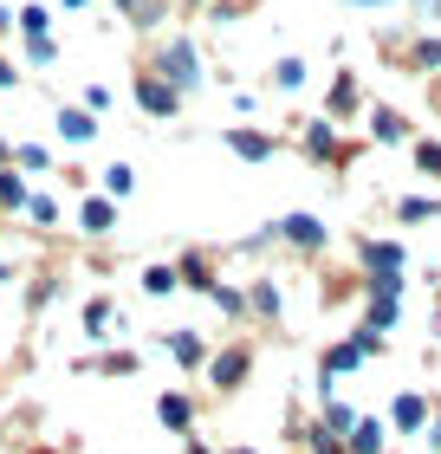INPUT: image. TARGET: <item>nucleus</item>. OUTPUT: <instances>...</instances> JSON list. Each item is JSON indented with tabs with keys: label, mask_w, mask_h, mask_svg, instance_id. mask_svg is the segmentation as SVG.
Masks as SVG:
<instances>
[{
	"label": "nucleus",
	"mask_w": 441,
	"mask_h": 454,
	"mask_svg": "<svg viewBox=\"0 0 441 454\" xmlns=\"http://www.w3.org/2000/svg\"><path fill=\"white\" fill-rule=\"evenodd\" d=\"M13 162H20V169H46V150H39V143H20V150H13Z\"/></svg>",
	"instance_id": "2f4dec72"
},
{
	"label": "nucleus",
	"mask_w": 441,
	"mask_h": 454,
	"mask_svg": "<svg viewBox=\"0 0 441 454\" xmlns=\"http://www.w3.org/2000/svg\"><path fill=\"white\" fill-rule=\"evenodd\" d=\"M370 350H383V338H376L370 325H364V332H357V338L331 344V350H325V383H331V377H344V370H357V364L370 357Z\"/></svg>",
	"instance_id": "7ed1b4c3"
},
{
	"label": "nucleus",
	"mask_w": 441,
	"mask_h": 454,
	"mask_svg": "<svg viewBox=\"0 0 441 454\" xmlns=\"http://www.w3.org/2000/svg\"><path fill=\"white\" fill-rule=\"evenodd\" d=\"M409 156H415V169H422V176H435V182H441V143H415Z\"/></svg>",
	"instance_id": "c756f323"
},
{
	"label": "nucleus",
	"mask_w": 441,
	"mask_h": 454,
	"mask_svg": "<svg viewBox=\"0 0 441 454\" xmlns=\"http://www.w3.org/2000/svg\"><path fill=\"white\" fill-rule=\"evenodd\" d=\"M27 215H33L39 227H52V221H59V201H52V195H27Z\"/></svg>",
	"instance_id": "7c9ffc66"
},
{
	"label": "nucleus",
	"mask_w": 441,
	"mask_h": 454,
	"mask_svg": "<svg viewBox=\"0 0 441 454\" xmlns=\"http://www.w3.org/2000/svg\"><path fill=\"white\" fill-rule=\"evenodd\" d=\"M156 422H162V428H176V435H188V428H195V403L169 389V396H156Z\"/></svg>",
	"instance_id": "1a4fd4ad"
},
{
	"label": "nucleus",
	"mask_w": 441,
	"mask_h": 454,
	"mask_svg": "<svg viewBox=\"0 0 441 454\" xmlns=\"http://www.w3.org/2000/svg\"><path fill=\"white\" fill-rule=\"evenodd\" d=\"M390 422L403 428V435H422V428H429V396H422V389H403V396L390 403Z\"/></svg>",
	"instance_id": "423d86ee"
},
{
	"label": "nucleus",
	"mask_w": 441,
	"mask_h": 454,
	"mask_svg": "<svg viewBox=\"0 0 441 454\" xmlns=\"http://www.w3.org/2000/svg\"><path fill=\"white\" fill-rule=\"evenodd\" d=\"M137 105L150 111V117H176V111H182V91H169L156 72H143V78H137Z\"/></svg>",
	"instance_id": "39448f33"
},
{
	"label": "nucleus",
	"mask_w": 441,
	"mask_h": 454,
	"mask_svg": "<svg viewBox=\"0 0 441 454\" xmlns=\"http://www.w3.org/2000/svg\"><path fill=\"white\" fill-rule=\"evenodd\" d=\"M27 454H59V448H27Z\"/></svg>",
	"instance_id": "ea45409f"
},
{
	"label": "nucleus",
	"mask_w": 441,
	"mask_h": 454,
	"mask_svg": "<svg viewBox=\"0 0 441 454\" xmlns=\"http://www.w3.org/2000/svg\"><path fill=\"white\" fill-rule=\"evenodd\" d=\"M247 305H254L260 318H280V286H272V279H260L254 293H247Z\"/></svg>",
	"instance_id": "5701e85b"
},
{
	"label": "nucleus",
	"mask_w": 441,
	"mask_h": 454,
	"mask_svg": "<svg viewBox=\"0 0 441 454\" xmlns=\"http://www.w3.org/2000/svg\"><path fill=\"white\" fill-rule=\"evenodd\" d=\"M350 7H390V0H350Z\"/></svg>",
	"instance_id": "58836bf2"
},
{
	"label": "nucleus",
	"mask_w": 441,
	"mask_h": 454,
	"mask_svg": "<svg viewBox=\"0 0 441 454\" xmlns=\"http://www.w3.org/2000/svg\"><path fill=\"white\" fill-rule=\"evenodd\" d=\"M364 266H370V279H403V247H396V240H370Z\"/></svg>",
	"instance_id": "0eeeda50"
},
{
	"label": "nucleus",
	"mask_w": 441,
	"mask_h": 454,
	"mask_svg": "<svg viewBox=\"0 0 441 454\" xmlns=\"http://www.w3.org/2000/svg\"><path fill=\"white\" fill-rule=\"evenodd\" d=\"M7 162H13V143H0V169H7Z\"/></svg>",
	"instance_id": "4c0bfd02"
},
{
	"label": "nucleus",
	"mask_w": 441,
	"mask_h": 454,
	"mask_svg": "<svg viewBox=\"0 0 441 454\" xmlns=\"http://www.w3.org/2000/svg\"><path fill=\"white\" fill-rule=\"evenodd\" d=\"M150 72H156L169 91H201V59H195V39H182V33L156 39V59H150Z\"/></svg>",
	"instance_id": "f257e3e1"
},
{
	"label": "nucleus",
	"mask_w": 441,
	"mask_h": 454,
	"mask_svg": "<svg viewBox=\"0 0 441 454\" xmlns=\"http://www.w3.org/2000/svg\"><path fill=\"white\" fill-rule=\"evenodd\" d=\"M305 78H311V66H305V59H299V52H286V59H272V85H280V91H299V85H305Z\"/></svg>",
	"instance_id": "2eb2a0df"
},
{
	"label": "nucleus",
	"mask_w": 441,
	"mask_h": 454,
	"mask_svg": "<svg viewBox=\"0 0 441 454\" xmlns=\"http://www.w3.org/2000/svg\"><path fill=\"white\" fill-rule=\"evenodd\" d=\"M20 33L27 39H52V13L46 7H20Z\"/></svg>",
	"instance_id": "b1692460"
},
{
	"label": "nucleus",
	"mask_w": 441,
	"mask_h": 454,
	"mask_svg": "<svg viewBox=\"0 0 441 454\" xmlns=\"http://www.w3.org/2000/svg\"><path fill=\"white\" fill-rule=\"evenodd\" d=\"M27 195H33V189H27V176H20V169H0V208H7V215H13V208H27Z\"/></svg>",
	"instance_id": "a211bd4d"
},
{
	"label": "nucleus",
	"mask_w": 441,
	"mask_h": 454,
	"mask_svg": "<svg viewBox=\"0 0 441 454\" xmlns=\"http://www.w3.org/2000/svg\"><path fill=\"white\" fill-rule=\"evenodd\" d=\"M370 137L376 143H409V117L390 105H370Z\"/></svg>",
	"instance_id": "9b49d317"
},
{
	"label": "nucleus",
	"mask_w": 441,
	"mask_h": 454,
	"mask_svg": "<svg viewBox=\"0 0 441 454\" xmlns=\"http://www.w3.org/2000/svg\"><path fill=\"white\" fill-rule=\"evenodd\" d=\"M104 189H111V201H123L137 189V169H130V162H111V169H104Z\"/></svg>",
	"instance_id": "4be33fe9"
},
{
	"label": "nucleus",
	"mask_w": 441,
	"mask_h": 454,
	"mask_svg": "<svg viewBox=\"0 0 441 454\" xmlns=\"http://www.w3.org/2000/svg\"><path fill=\"white\" fill-rule=\"evenodd\" d=\"M169 357H176L182 370H201V364H208V344H201L195 332H169Z\"/></svg>",
	"instance_id": "4468645a"
},
{
	"label": "nucleus",
	"mask_w": 441,
	"mask_h": 454,
	"mask_svg": "<svg viewBox=\"0 0 441 454\" xmlns=\"http://www.w3.org/2000/svg\"><path fill=\"white\" fill-rule=\"evenodd\" d=\"M325 435H338V442H350V428H357V409H344V403H325Z\"/></svg>",
	"instance_id": "6ab92c4d"
},
{
	"label": "nucleus",
	"mask_w": 441,
	"mask_h": 454,
	"mask_svg": "<svg viewBox=\"0 0 441 454\" xmlns=\"http://www.w3.org/2000/svg\"><path fill=\"white\" fill-rule=\"evenodd\" d=\"M357 105H364V98H357V78L338 72V78H331V117H350Z\"/></svg>",
	"instance_id": "f3484780"
},
{
	"label": "nucleus",
	"mask_w": 441,
	"mask_h": 454,
	"mask_svg": "<svg viewBox=\"0 0 441 454\" xmlns=\"http://www.w3.org/2000/svg\"><path fill=\"white\" fill-rule=\"evenodd\" d=\"M227 454H254V448H227Z\"/></svg>",
	"instance_id": "79ce46f5"
},
{
	"label": "nucleus",
	"mask_w": 441,
	"mask_h": 454,
	"mask_svg": "<svg viewBox=\"0 0 441 454\" xmlns=\"http://www.w3.org/2000/svg\"><path fill=\"white\" fill-rule=\"evenodd\" d=\"M221 143H227L240 162H266V156H272V137H260V130H227Z\"/></svg>",
	"instance_id": "ddd939ff"
},
{
	"label": "nucleus",
	"mask_w": 441,
	"mask_h": 454,
	"mask_svg": "<svg viewBox=\"0 0 441 454\" xmlns=\"http://www.w3.org/2000/svg\"><path fill=\"white\" fill-rule=\"evenodd\" d=\"M117 13H130L137 27H156V20H162V0H117Z\"/></svg>",
	"instance_id": "393cba45"
},
{
	"label": "nucleus",
	"mask_w": 441,
	"mask_h": 454,
	"mask_svg": "<svg viewBox=\"0 0 441 454\" xmlns=\"http://www.w3.org/2000/svg\"><path fill=\"white\" fill-rule=\"evenodd\" d=\"M415 13H422V20H435V13H441V0H415Z\"/></svg>",
	"instance_id": "c9c22d12"
},
{
	"label": "nucleus",
	"mask_w": 441,
	"mask_h": 454,
	"mask_svg": "<svg viewBox=\"0 0 441 454\" xmlns=\"http://www.w3.org/2000/svg\"><path fill=\"white\" fill-rule=\"evenodd\" d=\"M78 227H85L91 240H98V234H111V227H117V201H111V195H91L85 208H78Z\"/></svg>",
	"instance_id": "6e6552de"
},
{
	"label": "nucleus",
	"mask_w": 441,
	"mask_h": 454,
	"mask_svg": "<svg viewBox=\"0 0 441 454\" xmlns=\"http://www.w3.org/2000/svg\"><path fill=\"white\" fill-rule=\"evenodd\" d=\"M0 85H13V59H0Z\"/></svg>",
	"instance_id": "e433bc0d"
},
{
	"label": "nucleus",
	"mask_w": 441,
	"mask_h": 454,
	"mask_svg": "<svg viewBox=\"0 0 441 454\" xmlns=\"http://www.w3.org/2000/svg\"><path fill=\"white\" fill-rule=\"evenodd\" d=\"M27 59H33V66H52L59 46H52V39H27Z\"/></svg>",
	"instance_id": "72a5a7b5"
},
{
	"label": "nucleus",
	"mask_w": 441,
	"mask_h": 454,
	"mask_svg": "<svg viewBox=\"0 0 441 454\" xmlns=\"http://www.w3.org/2000/svg\"><path fill=\"white\" fill-rule=\"evenodd\" d=\"M85 332H91V338L111 332V299H91V305H85Z\"/></svg>",
	"instance_id": "c85d7f7f"
},
{
	"label": "nucleus",
	"mask_w": 441,
	"mask_h": 454,
	"mask_svg": "<svg viewBox=\"0 0 441 454\" xmlns=\"http://www.w3.org/2000/svg\"><path fill=\"white\" fill-rule=\"evenodd\" d=\"M409 66H422V72H441V39H415V46H409Z\"/></svg>",
	"instance_id": "a878e982"
},
{
	"label": "nucleus",
	"mask_w": 441,
	"mask_h": 454,
	"mask_svg": "<svg viewBox=\"0 0 441 454\" xmlns=\"http://www.w3.org/2000/svg\"><path fill=\"white\" fill-rule=\"evenodd\" d=\"M247 370H254V350L234 344V350H221V357L208 364V377H215V389H240V383H247Z\"/></svg>",
	"instance_id": "20e7f679"
},
{
	"label": "nucleus",
	"mask_w": 441,
	"mask_h": 454,
	"mask_svg": "<svg viewBox=\"0 0 441 454\" xmlns=\"http://www.w3.org/2000/svg\"><path fill=\"white\" fill-rule=\"evenodd\" d=\"M59 137H66V143H91L98 137V117L85 105H59Z\"/></svg>",
	"instance_id": "9d476101"
},
{
	"label": "nucleus",
	"mask_w": 441,
	"mask_h": 454,
	"mask_svg": "<svg viewBox=\"0 0 441 454\" xmlns=\"http://www.w3.org/2000/svg\"><path fill=\"white\" fill-rule=\"evenodd\" d=\"M266 234L286 240V247H299V254H325V247H331V227H325L319 215H280Z\"/></svg>",
	"instance_id": "f03ea898"
},
{
	"label": "nucleus",
	"mask_w": 441,
	"mask_h": 454,
	"mask_svg": "<svg viewBox=\"0 0 441 454\" xmlns=\"http://www.w3.org/2000/svg\"><path fill=\"white\" fill-rule=\"evenodd\" d=\"M429 454H441V416L429 422Z\"/></svg>",
	"instance_id": "f704fd0d"
},
{
	"label": "nucleus",
	"mask_w": 441,
	"mask_h": 454,
	"mask_svg": "<svg viewBox=\"0 0 441 454\" xmlns=\"http://www.w3.org/2000/svg\"><path fill=\"white\" fill-rule=\"evenodd\" d=\"M208 299H215L227 318H240V312H247V293H234V286H221V279H215V293H208Z\"/></svg>",
	"instance_id": "cd10ccee"
},
{
	"label": "nucleus",
	"mask_w": 441,
	"mask_h": 454,
	"mask_svg": "<svg viewBox=\"0 0 441 454\" xmlns=\"http://www.w3.org/2000/svg\"><path fill=\"white\" fill-rule=\"evenodd\" d=\"M396 215H403V221H435V215H441V201H435V195H409Z\"/></svg>",
	"instance_id": "bb28decb"
},
{
	"label": "nucleus",
	"mask_w": 441,
	"mask_h": 454,
	"mask_svg": "<svg viewBox=\"0 0 441 454\" xmlns=\"http://www.w3.org/2000/svg\"><path fill=\"white\" fill-rule=\"evenodd\" d=\"M59 7H85V0H59Z\"/></svg>",
	"instance_id": "a19ab883"
},
{
	"label": "nucleus",
	"mask_w": 441,
	"mask_h": 454,
	"mask_svg": "<svg viewBox=\"0 0 441 454\" xmlns=\"http://www.w3.org/2000/svg\"><path fill=\"white\" fill-rule=\"evenodd\" d=\"M176 286H182L176 266H143V293L150 299H176Z\"/></svg>",
	"instance_id": "dca6fc26"
},
{
	"label": "nucleus",
	"mask_w": 441,
	"mask_h": 454,
	"mask_svg": "<svg viewBox=\"0 0 441 454\" xmlns=\"http://www.w3.org/2000/svg\"><path fill=\"white\" fill-rule=\"evenodd\" d=\"M305 150H311V156H331V150H338V123H331V117H319V123L305 130Z\"/></svg>",
	"instance_id": "aec40b11"
},
{
	"label": "nucleus",
	"mask_w": 441,
	"mask_h": 454,
	"mask_svg": "<svg viewBox=\"0 0 441 454\" xmlns=\"http://www.w3.org/2000/svg\"><path fill=\"white\" fill-rule=\"evenodd\" d=\"M182 286H201V293H215V279H208V254H182Z\"/></svg>",
	"instance_id": "412c9836"
},
{
	"label": "nucleus",
	"mask_w": 441,
	"mask_h": 454,
	"mask_svg": "<svg viewBox=\"0 0 441 454\" xmlns=\"http://www.w3.org/2000/svg\"><path fill=\"white\" fill-rule=\"evenodd\" d=\"M111 98H117L111 85H85V111H91V117H98V111H111Z\"/></svg>",
	"instance_id": "473e14b6"
},
{
	"label": "nucleus",
	"mask_w": 441,
	"mask_h": 454,
	"mask_svg": "<svg viewBox=\"0 0 441 454\" xmlns=\"http://www.w3.org/2000/svg\"><path fill=\"white\" fill-rule=\"evenodd\" d=\"M383 442H390V422H376V416H357V428H350V454H383Z\"/></svg>",
	"instance_id": "f8f14e48"
}]
</instances>
